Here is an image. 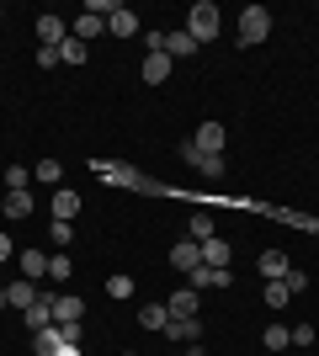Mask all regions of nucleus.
<instances>
[{
	"instance_id": "nucleus-8",
	"label": "nucleus",
	"mask_w": 319,
	"mask_h": 356,
	"mask_svg": "<svg viewBox=\"0 0 319 356\" xmlns=\"http://www.w3.org/2000/svg\"><path fill=\"white\" fill-rule=\"evenodd\" d=\"M256 271H261V277H266V282H282V277H288V271H293V261H288V255H282V250H261Z\"/></svg>"
},
{
	"instance_id": "nucleus-16",
	"label": "nucleus",
	"mask_w": 319,
	"mask_h": 356,
	"mask_svg": "<svg viewBox=\"0 0 319 356\" xmlns=\"http://www.w3.org/2000/svg\"><path fill=\"white\" fill-rule=\"evenodd\" d=\"M96 32H106V16L85 11V16H75V27H69V38H80V43H91Z\"/></svg>"
},
{
	"instance_id": "nucleus-27",
	"label": "nucleus",
	"mask_w": 319,
	"mask_h": 356,
	"mask_svg": "<svg viewBox=\"0 0 319 356\" xmlns=\"http://www.w3.org/2000/svg\"><path fill=\"white\" fill-rule=\"evenodd\" d=\"M69 271H75V266H69V255H64V250L48 255V277H54V282H69Z\"/></svg>"
},
{
	"instance_id": "nucleus-15",
	"label": "nucleus",
	"mask_w": 319,
	"mask_h": 356,
	"mask_svg": "<svg viewBox=\"0 0 319 356\" xmlns=\"http://www.w3.org/2000/svg\"><path fill=\"white\" fill-rule=\"evenodd\" d=\"M16 266H22L27 282H38V277H48V255L43 250H22V255H16Z\"/></svg>"
},
{
	"instance_id": "nucleus-3",
	"label": "nucleus",
	"mask_w": 319,
	"mask_h": 356,
	"mask_svg": "<svg viewBox=\"0 0 319 356\" xmlns=\"http://www.w3.org/2000/svg\"><path fill=\"white\" fill-rule=\"evenodd\" d=\"M181 160L192 165V170H202L208 181H224V154H202L197 144H181Z\"/></svg>"
},
{
	"instance_id": "nucleus-25",
	"label": "nucleus",
	"mask_w": 319,
	"mask_h": 356,
	"mask_svg": "<svg viewBox=\"0 0 319 356\" xmlns=\"http://www.w3.org/2000/svg\"><path fill=\"white\" fill-rule=\"evenodd\" d=\"M85 59H91V48L80 43V38H64L59 43V64H85Z\"/></svg>"
},
{
	"instance_id": "nucleus-23",
	"label": "nucleus",
	"mask_w": 319,
	"mask_h": 356,
	"mask_svg": "<svg viewBox=\"0 0 319 356\" xmlns=\"http://www.w3.org/2000/svg\"><path fill=\"white\" fill-rule=\"evenodd\" d=\"M6 298H11V309H22V314H27V309H32V298H38V293H32V282H27V277H16V282L6 287Z\"/></svg>"
},
{
	"instance_id": "nucleus-28",
	"label": "nucleus",
	"mask_w": 319,
	"mask_h": 356,
	"mask_svg": "<svg viewBox=\"0 0 319 356\" xmlns=\"http://www.w3.org/2000/svg\"><path fill=\"white\" fill-rule=\"evenodd\" d=\"M32 176L43 181V186H54V181L64 176V165H59V160H38V170H32Z\"/></svg>"
},
{
	"instance_id": "nucleus-29",
	"label": "nucleus",
	"mask_w": 319,
	"mask_h": 356,
	"mask_svg": "<svg viewBox=\"0 0 319 356\" xmlns=\"http://www.w3.org/2000/svg\"><path fill=\"white\" fill-rule=\"evenodd\" d=\"M288 287H282V282H266V309H288Z\"/></svg>"
},
{
	"instance_id": "nucleus-41",
	"label": "nucleus",
	"mask_w": 319,
	"mask_h": 356,
	"mask_svg": "<svg viewBox=\"0 0 319 356\" xmlns=\"http://www.w3.org/2000/svg\"><path fill=\"white\" fill-rule=\"evenodd\" d=\"M128 356H138V351H128Z\"/></svg>"
},
{
	"instance_id": "nucleus-11",
	"label": "nucleus",
	"mask_w": 319,
	"mask_h": 356,
	"mask_svg": "<svg viewBox=\"0 0 319 356\" xmlns=\"http://www.w3.org/2000/svg\"><path fill=\"white\" fill-rule=\"evenodd\" d=\"M224 138H229V134H224V122H202L192 144H197L202 154H224Z\"/></svg>"
},
{
	"instance_id": "nucleus-19",
	"label": "nucleus",
	"mask_w": 319,
	"mask_h": 356,
	"mask_svg": "<svg viewBox=\"0 0 319 356\" xmlns=\"http://www.w3.org/2000/svg\"><path fill=\"white\" fill-rule=\"evenodd\" d=\"M0 213H6V218H32V192H6Z\"/></svg>"
},
{
	"instance_id": "nucleus-38",
	"label": "nucleus",
	"mask_w": 319,
	"mask_h": 356,
	"mask_svg": "<svg viewBox=\"0 0 319 356\" xmlns=\"http://www.w3.org/2000/svg\"><path fill=\"white\" fill-rule=\"evenodd\" d=\"M0 309H11V298H6V287H0Z\"/></svg>"
},
{
	"instance_id": "nucleus-34",
	"label": "nucleus",
	"mask_w": 319,
	"mask_h": 356,
	"mask_svg": "<svg viewBox=\"0 0 319 356\" xmlns=\"http://www.w3.org/2000/svg\"><path fill=\"white\" fill-rule=\"evenodd\" d=\"M282 287H288V293H304L309 277H304V271H288V277H282Z\"/></svg>"
},
{
	"instance_id": "nucleus-5",
	"label": "nucleus",
	"mask_w": 319,
	"mask_h": 356,
	"mask_svg": "<svg viewBox=\"0 0 319 356\" xmlns=\"http://www.w3.org/2000/svg\"><path fill=\"white\" fill-rule=\"evenodd\" d=\"M165 309H170V319H197L202 293H192V287H176V293L165 298Z\"/></svg>"
},
{
	"instance_id": "nucleus-24",
	"label": "nucleus",
	"mask_w": 319,
	"mask_h": 356,
	"mask_svg": "<svg viewBox=\"0 0 319 356\" xmlns=\"http://www.w3.org/2000/svg\"><path fill=\"white\" fill-rule=\"evenodd\" d=\"M261 346H266V351H288V346H293V330H288V325H266Z\"/></svg>"
},
{
	"instance_id": "nucleus-31",
	"label": "nucleus",
	"mask_w": 319,
	"mask_h": 356,
	"mask_svg": "<svg viewBox=\"0 0 319 356\" xmlns=\"http://www.w3.org/2000/svg\"><path fill=\"white\" fill-rule=\"evenodd\" d=\"M48 234H54V245H59V250H64V245L75 239V223H59V218H54V223H48Z\"/></svg>"
},
{
	"instance_id": "nucleus-21",
	"label": "nucleus",
	"mask_w": 319,
	"mask_h": 356,
	"mask_svg": "<svg viewBox=\"0 0 319 356\" xmlns=\"http://www.w3.org/2000/svg\"><path fill=\"white\" fill-rule=\"evenodd\" d=\"M165 54H170V59H192V54H197V43L186 38V27L181 32H165Z\"/></svg>"
},
{
	"instance_id": "nucleus-14",
	"label": "nucleus",
	"mask_w": 319,
	"mask_h": 356,
	"mask_svg": "<svg viewBox=\"0 0 319 356\" xmlns=\"http://www.w3.org/2000/svg\"><path fill=\"white\" fill-rule=\"evenodd\" d=\"M138 74H144V86H165L170 80V54H149Z\"/></svg>"
},
{
	"instance_id": "nucleus-22",
	"label": "nucleus",
	"mask_w": 319,
	"mask_h": 356,
	"mask_svg": "<svg viewBox=\"0 0 319 356\" xmlns=\"http://www.w3.org/2000/svg\"><path fill=\"white\" fill-rule=\"evenodd\" d=\"M138 325H144V330H165L170 309H165V303H144V309H138Z\"/></svg>"
},
{
	"instance_id": "nucleus-1",
	"label": "nucleus",
	"mask_w": 319,
	"mask_h": 356,
	"mask_svg": "<svg viewBox=\"0 0 319 356\" xmlns=\"http://www.w3.org/2000/svg\"><path fill=\"white\" fill-rule=\"evenodd\" d=\"M186 38H192L197 48L218 38V6H213V0H197V6L186 11Z\"/></svg>"
},
{
	"instance_id": "nucleus-4",
	"label": "nucleus",
	"mask_w": 319,
	"mask_h": 356,
	"mask_svg": "<svg viewBox=\"0 0 319 356\" xmlns=\"http://www.w3.org/2000/svg\"><path fill=\"white\" fill-rule=\"evenodd\" d=\"M234 282V271L229 266H197V271H186V287L192 293H202V287H229Z\"/></svg>"
},
{
	"instance_id": "nucleus-40",
	"label": "nucleus",
	"mask_w": 319,
	"mask_h": 356,
	"mask_svg": "<svg viewBox=\"0 0 319 356\" xmlns=\"http://www.w3.org/2000/svg\"><path fill=\"white\" fill-rule=\"evenodd\" d=\"M192 356H202V351H197V346H192Z\"/></svg>"
},
{
	"instance_id": "nucleus-33",
	"label": "nucleus",
	"mask_w": 319,
	"mask_h": 356,
	"mask_svg": "<svg viewBox=\"0 0 319 356\" xmlns=\"http://www.w3.org/2000/svg\"><path fill=\"white\" fill-rule=\"evenodd\" d=\"M32 64H38V70H54V64H59V48H38V54H32Z\"/></svg>"
},
{
	"instance_id": "nucleus-37",
	"label": "nucleus",
	"mask_w": 319,
	"mask_h": 356,
	"mask_svg": "<svg viewBox=\"0 0 319 356\" xmlns=\"http://www.w3.org/2000/svg\"><path fill=\"white\" fill-rule=\"evenodd\" d=\"M54 356H80V346H59V351H54Z\"/></svg>"
},
{
	"instance_id": "nucleus-10",
	"label": "nucleus",
	"mask_w": 319,
	"mask_h": 356,
	"mask_svg": "<svg viewBox=\"0 0 319 356\" xmlns=\"http://www.w3.org/2000/svg\"><path fill=\"white\" fill-rule=\"evenodd\" d=\"M54 218H59V223H75V218H80V192L54 186Z\"/></svg>"
},
{
	"instance_id": "nucleus-17",
	"label": "nucleus",
	"mask_w": 319,
	"mask_h": 356,
	"mask_svg": "<svg viewBox=\"0 0 319 356\" xmlns=\"http://www.w3.org/2000/svg\"><path fill=\"white\" fill-rule=\"evenodd\" d=\"M80 314H85L80 298H54V325H80Z\"/></svg>"
},
{
	"instance_id": "nucleus-18",
	"label": "nucleus",
	"mask_w": 319,
	"mask_h": 356,
	"mask_svg": "<svg viewBox=\"0 0 319 356\" xmlns=\"http://www.w3.org/2000/svg\"><path fill=\"white\" fill-rule=\"evenodd\" d=\"M202 266H229V239L224 234L202 239Z\"/></svg>"
},
{
	"instance_id": "nucleus-20",
	"label": "nucleus",
	"mask_w": 319,
	"mask_h": 356,
	"mask_svg": "<svg viewBox=\"0 0 319 356\" xmlns=\"http://www.w3.org/2000/svg\"><path fill=\"white\" fill-rule=\"evenodd\" d=\"M106 181H117V186H144V176H138L133 165H96Z\"/></svg>"
},
{
	"instance_id": "nucleus-2",
	"label": "nucleus",
	"mask_w": 319,
	"mask_h": 356,
	"mask_svg": "<svg viewBox=\"0 0 319 356\" xmlns=\"http://www.w3.org/2000/svg\"><path fill=\"white\" fill-rule=\"evenodd\" d=\"M266 38H272V11H266V6H245V16H240V43L256 48V43H266Z\"/></svg>"
},
{
	"instance_id": "nucleus-35",
	"label": "nucleus",
	"mask_w": 319,
	"mask_h": 356,
	"mask_svg": "<svg viewBox=\"0 0 319 356\" xmlns=\"http://www.w3.org/2000/svg\"><path fill=\"white\" fill-rule=\"evenodd\" d=\"M293 346H314V325H293Z\"/></svg>"
},
{
	"instance_id": "nucleus-6",
	"label": "nucleus",
	"mask_w": 319,
	"mask_h": 356,
	"mask_svg": "<svg viewBox=\"0 0 319 356\" xmlns=\"http://www.w3.org/2000/svg\"><path fill=\"white\" fill-rule=\"evenodd\" d=\"M64 38H69V27H64V16H38V48H59Z\"/></svg>"
},
{
	"instance_id": "nucleus-42",
	"label": "nucleus",
	"mask_w": 319,
	"mask_h": 356,
	"mask_svg": "<svg viewBox=\"0 0 319 356\" xmlns=\"http://www.w3.org/2000/svg\"><path fill=\"white\" fill-rule=\"evenodd\" d=\"M0 16H6V11H0Z\"/></svg>"
},
{
	"instance_id": "nucleus-7",
	"label": "nucleus",
	"mask_w": 319,
	"mask_h": 356,
	"mask_svg": "<svg viewBox=\"0 0 319 356\" xmlns=\"http://www.w3.org/2000/svg\"><path fill=\"white\" fill-rule=\"evenodd\" d=\"M170 266H176V271H197V266H202V245H197V239L170 245Z\"/></svg>"
},
{
	"instance_id": "nucleus-12",
	"label": "nucleus",
	"mask_w": 319,
	"mask_h": 356,
	"mask_svg": "<svg viewBox=\"0 0 319 356\" xmlns=\"http://www.w3.org/2000/svg\"><path fill=\"white\" fill-rule=\"evenodd\" d=\"M48 325H54V298L38 293V298H32V309H27V330L38 335V330H48Z\"/></svg>"
},
{
	"instance_id": "nucleus-26",
	"label": "nucleus",
	"mask_w": 319,
	"mask_h": 356,
	"mask_svg": "<svg viewBox=\"0 0 319 356\" xmlns=\"http://www.w3.org/2000/svg\"><path fill=\"white\" fill-rule=\"evenodd\" d=\"M186 234L197 239V245H202V239H213V234H218V223H213V213H192V223H186Z\"/></svg>"
},
{
	"instance_id": "nucleus-9",
	"label": "nucleus",
	"mask_w": 319,
	"mask_h": 356,
	"mask_svg": "<svg viewBox=\"0 0 319 356\" xmlns=\"http://www.w3.org/2000/svg\"><path fill=\"white\" fill-rule=\"evenodd\" d=\"M106 32H112V38H138V16L128 11V6H112V11H106Z\"/></svg>"
},
{
	"instance_id": "nucleus-32",
	"label": "nucleus",
	"mask_w": 319,
	"mask_h": 356,
	"mask_svg": "<svg viewBox=\"0 0 319 356\" xmlns=\"http://www.w3.org/2000/svg\"><path fill=\"white\" fill-rule=\"evenodd\" d=\"M6 186H11V192H27V170H22V165H6Z\"/></svg>"
},
{
	"instance_id": "nucleus-36",
	"label": "nucleus",
	"mask_w": 319,
	"mask_h": 356,
	"mask_svg": "<svg viewBox=\"0 0 319 356\" xmlns=\"http://www.w3.org/2000/svg\"><path fill=\"white\" fill-rule=\"evenodd\" d=\"M6 261H16V245H11V234L0 229V266H6Z\"/></svg>"
},
{
	"instance_id": "nucleus-30",
	"label": "nucleus",
	"mask_w": 319,
	"mask_h": 356,
	"mask_svg": "<svg viewBox=\"0 0 319 356\" xmlns=\"http://www.w3.org/2000/svg\"><path fill=\"white\" fill-rule=\"evenodd\" d=\"M106 298H133V277H106Z\"/></svg>"
},
{
	"instance_id": "nucleus-13",
	"label": "nucleus",
	"mask_w": 319,
	"mask_h": 356,
	"mask_svg": "<svg viewBox=\"0 0 319 356\" xmlns=\"http://www.w3.org/2000/svg\"><path fill=\"white\" fill-rule=\"evenodd\" d=\"M202 335V319H170L165 325V341H176V346H192Z\"/></svg>"
},
{
	"instance_id": "nucleus-39",
	"label": "nucleus",
	"mask_w": 319,
	"mask_h": 356,
	"mask_svg": "<svg viewBox=\"0 0 319 356\" xmlns=\"http://www.w3.org/2000/svg\"><path fill=\"white\" fill-rule=\"evenodd\" d=\"M176 356H192V346H186V351H176Z\"/></svg>"
}]
</instances>
